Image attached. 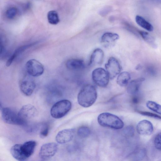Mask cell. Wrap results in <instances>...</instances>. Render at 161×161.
<instances>
[{
    "mask_svg": "<svg viewBox=\"0 0 161 161\" xmlns=\"http://www.w3.org/2000/svg\"><path fill=\"white\" fill-rule=\"evenodd\" d=\"M36 145L34 141H29L23 144H16L11 148L12 156L19 161H25L33 153Z\"/></svg>",
    "mask_w": 161,
    "mask_h": 161,
    "instance_id": "1",
    "label": "cell"
},
{
    "mask_svg": "<svg viewBox=\"0 0 161 161\" xmlns=\"http://www.w3.org/2000/svg\"><path fill=\"white\" fill-rule=\"evenodd\" d=\"M97 98V92L95 86L90 84L84 85L79 92L77 96L79 104L84 108L92 105Z\"/></svg>",
    "mask_w": 161,
    "mask_h": 161,
    "instance_id": "2",
    "label": "cell"
},
{
    "mask_svg": "<svg viewBox=\"0 0 161 161\" xmlns=\"http://www.w3.org/2000/svg\"><path fill=\"white\" fill-rule=\"evenodd\" d=\"M97 120L100 125L114 129H121L124 125L123 122L118 116L107 112L100 114Z\"/></svg>",
    "mask_w": 161,
    "mask_h": 161,
    "instance_id": "3",
    "label": "cell"
},
{
    "mask_svg": "<svg viewBox=\"0 0 161 161\" xmlns=\"http://www.w3.org/2000/svg\"><path fill=\"white\" fill-rule=\"evenodd\" d=\"M72 107L71 102L66 99L60 100L52 107L50 111L51 116L55 119L64 116L70 110Z\"/></svg>",
    "mask_w": 161,
    "mask_h": 161,
    "instance_id": "4",
    "label": "cell"
},
{
    "mask_svg": "<svg viewBox=\"0 0 161 161\" xmlns=\"http://www.w3.org/2000/svg\"><path fill=\"white\" fill-rule=\"evenodd\" d=\"M1 110L3 120L6 123L14 125H25V123L21 119L18 112L12 108H2Z\"/></svg>",
    "mask_w": 161,
    "mask_h": 161,
    "instance_id": "5",
    "label": "cell"
},
{
    "mask_svg": "<svg viewBox=\"0 0 161 161\" xmlns=\"http://www.w3.org/2000/svg\"><path fill=\"white\" fill-rule=\"evenodd\" d=\"M92 76L94 83L99 86L105 87L108 84L109 76L106 70L102 68L94 69L92 72Z\"/></svg>",
    "mask_w": 161,
    "mask_h": 161,
    "instance_id": "6",
    "label": "cell"
},
{
    "mask_svg": "<svg viewBox=\"0 0 161 161\" xmlns=\"http://www.w3.org/2000/svg\"><path fill=\"white\" fill-rule=\"evenodd\" d=\"M27 72L31 76H39L43 73L44 68L43 65L35 59H31L27 61L25 64Z\"/></svg>",
    "mask_w": 161,
    "mask_h": 161,
    "instance_id": "7",
    "label": "cell"
},
{
    "mask_svg": "<svg viewBox=\"0 0 161 161\" xmlns=\"http://www.w3.org/2000/svg\"><path fill=\"white\" fill-rule=\"evenodd\" d=\"M105 66L110 79H113L119 75L122 70V67L119 62L114 57L109 58Z\"/></svg>",
    "mask_w": 161,
    "mask_h": 161,
    "instance_id": "8",
    "label": "cell"
},
{
    "mask_svg": "<svg viewBox=\"0 0 161 161\" xmlns=\"http://www.w3.org/2000/svg\"><path fill=\"white\" fill-rule=\"evenodd\" d=\"M18 113L21 119L26 125L28 120L33 119L36 116L37 111L34 106L28 104L22 106Z\"/></svg>",
    "mask_w": 161,
    "mask_h": 161,
    "instance_id": "9",
    "label": "cell"
},
{
    "mask_svg": "<svg viewBox=\"0 0 161 161\" xmlns=\"http://www.w3.org/2000/svg\"><path fill=\"white\" fill-rule=\"evenodd\" d=\"M58 149V145L55 143H45L41 147L39 153V156L44 160L50 158L56 154Z\"/></svg>",
    "mask_w": 161,
    "mask_h": 161,
    "instance_id": "10",
    "label": "cell"
},
{
    "mask_svg": "<svg viewBox=\"0 0 161 161\" xmlns=\"http://www.w3.org/2000/svg\"><path fill=\"white\" fill-rule=\"evenodd\" d=\"M75 130L73 129H68L59 131L56 137L57 142L60 144L65 143L71 141L74 138Z\"/></svg>",
    "mask_w": 161,
    "mask_h": 161,
    "instance_id": "11",
    "label": "cell"
},
{
    "mask_svg": "<svg viewBox=\"0 0 161 161\" xmlns=\"http://www.w3.org/2000/svg\"><path fill=\"white\" fill-rule=\"evenodd\" d=\"M138 133L143 135H149L153 131V126L151 122L147 120H143L139 122L136 126Z\"/></svg>",
    "mask_w": 161,
    "mask_h": 161,
    "instance_id": "12",
    "label": "cell"
},
{
    "mask_svg": "<svg viewBox=\"0 0 161 161\" xmlns=\"http://www.w3.org/2000/svg\"><path fill=\"white\" fill-rule=\"evenodd\" d=\"M20 89L22 92L26 96H31L36 87L35 82L32 80L26 79L23 80L20 84Z\"/></svg>",
    "mask_w": 161,
    "mask_h": 161,
    "instance_id": "13",
    "label": "cell"
},
{
    "mask_svg": "<svg viewBox=\"0 0 161 161\" xmlns=\"http://www.w3.org/2000/svg\"><path fill=\"white\" fill-rule=\"evenodd\" d=\"M104 56L103 52L101 49H96L91 54L89 65H93L101 64L103 61Z\"/></svg>",
    "mask_w": 161,
    "mask_h": 161,
    "instance_id": "14",
    "label": "cell"
},
{
    "mask_svg": "<svg viewBox=\"0 0 161 161\" xmlns=\"http://www.w3.org/2000/svg\"><path fill=\"white\" fill-rule=\"evenodd\" d=\"M143 78L135 79L130 81L128 85L127 90V92L133 95L137 94L142 84L144 81Z\"/></svg>",
    "mask_w": 161,
    "mask_h": 161,
    "instance_id": "15",
    "label": "cell"
},
{
    "mask_svg": "<svg viewBox=\"0 0 161 161\" xmlns=\"http://www.w3.org/2000/svg\"><path fill=\"white\" fill-rule=\"evenodd\" d=\"M66 67L71 70H79L83 69L85 65L84 61L78 59H71L68 60L65 64Z\"/></svg>",
    "mask_w": 161,
    "mask_h": 161,
    "instance_id": "16",
    "label": "cell"
},
{
    "mask_svg": "<svg viewBox=\"0 0 161 161\" xmlns=\"http://www.w3.org/2000/svg\"><path fill=\"white\" fill-rule=\"evenodd\" d=\"M119 38V35L115 33L107 32L104 33L101 38V42L105 44H111Z\"/></svg>",
    "mask_w": 161,
    "mask_h": 161,
    "instance_id": "17",
    "label": "cell"
},
{
    "mask_svg": "<svg viewBox=\"0 0 161 161\" xmlns=\"http://www.w3.org/2000/svg\"><path fill=\"white\" fill-rule=\"evenodd\" d=\"M131 78L130 74L126 71L120 73L117 79V83L121 86H125L129 84Z\"/></svg>",
    "mask_w": 161,
    "mask_h": 161,
    "instance_id": "18",
    "label": "cell"
},
{
    "mask_svg": "<svg viewBox=\"0 0 161 161\" xmlns=\"http://www.w3.org/2000/svg\"><path fill=\"white\" fill-rule=\"evenodd\" d=\"M135 20L138 25L146 30L149 31L153 30V27L152 25L142 16L139 15H136Z\"/></svg>",
    "mask_w": 161,
    "mask_h": 161,
    "instance_id": "19",
    "label": "cell"
},
{
    "mask_svg": "<svg viewBox=\"0 0 161 161\" xmlns=\"http://www.w3.org/2000/svg\"><path fill=\"white\" fill-rule=\"evenodd\" d=\"M47 19L48 22L52 25H57L60 21L58 14L55 10H51L48 12Z\"/></svg>",
    "mask_w": 161,
    "mask_h": 161,
    "instance_id": "20",
    "label": "cell"
},
{
    "mask_svg": "<svg viewBox=\"0 0 161 161\" xmlns=\"http://www.w3.org/2000/svg\"><path fill=\"white\" fill-rule=\"evenodd\" d=\"M146 105L147 107L149 109L161 114V105L151 101H147Z\"/></svg>",
    "mask_w": 161,
    "mask_h": 161,
    "instance_id": "21",
    "label": "cell"
},
{
    "mask_svg": "<svg viewBox=\"0 0 161 161\" xmlns=\"http://www.w3.org/2000/svg\"><path fill=\"white\" fill-rule=\"evenodd\" d=\"M139 33L143 39L153 47H155L156 45L153 37L147 32L140 31Z\"/></svg>",
    "mask_w": 161,
    "mask_h": 161,
    "instance_id": "22",
    "label": "cell"
},
{
    "mask_svg": "<svg viewBox=\"0 0 161 161\" xmlns=\"http://www.w3.org/2000/svg\"><path fill=\"white\" fill-rule=\"evenodd\" d=\"M91 133L90 129L87 127L82 126L79 127L77 131L79 136L81 138L86 137L89 136Z\"/></svg>",
    "mask_w": 161,
    "mask_h": 161,
    "instance_id": "23",
    "label": "cell"
},
{
    "mask_svg": "<svg viewBox=\"0 0 161 161\" xmlns=\"http://www.w3.org/2000/svg\"><path fill=\"white\" fill-rule=\"evenodd\" d=\"M17 9L15 7H11L8 8L6 11V15L9 19L14 18L17 13Z\"/></svg>",
    "mask_w": 161,
    "mask_h": 161,
    "instance_id": "24",
    "label": "cell"
},
{
    "mask_svg": "<svg viewBox=\"0 0 161 161\" xmlns=\"http://www.w3.org/2000/svg\"><path fill=\"white\" fill-rule=\"evenodd\" d=\"M135 130L132 126H128L126 127L123 130L124 134L127 136H131L134 135Z\"/></svg>",
    "mask_w": 161,
    "mask_h": 161,
    "instance_id": "25",
    "label": "cell"
},
{
    "mask_svg": "<svg viewBox=\"0 0 161 161\" xmlns=\"http://www.w3.org/2000/svg\"><path fill=\"white\" fill-rule=\"evenodd\" d=\"M49 131V126L47 124L45 125L41 129L40 133L41 138H44L48 135Z\"/></svg>",
    "mask_w": 161,
    "mask_h": 161,
    "instance_id": "26",
    "label": "cell"
},
{
    "mask_svg": "<svg viewBox=\"0 0 161 161\" xmlns=\"http://www.w3.org/2000/svg\"><path fill=\"white\" fill-rule=\"evenodd\" d=\"M154 143L155 147L158 150L161 151V133H159L155 136Z\"/></svg>",
    "mask_w": 161,
    "mask_h": 161,
    "instance_id": "27",
    "label": "cell"
},
{
    "mask_svg": "<svg viewBox=\"0 0 161 161\" xmlns=\"http://www.w3.org/2000/svg\"><path fill=\"white\" fill-rule=\"evenodd\" d=\"M137 112L142 115L161 120V117L155 114L147 111H138Z\"/></svg>",
    "mask_w": 161,
    "mask_h": 161,
    "instance_id": "28",
    "label": "cell"
},
{
    "mask_svg": "<svg viewBox=\"0 0 161 161\" xmlns=\"http://www.w3.org/2000/svg\"><path fill=\"white\" fill-rule=\"evenodd\" d=\"M140 97L136 94L133 95L132 98V101L134 104H137L140 102Z\"/></svg>",
    "mask_w": 161,
    "mask_h": 161,
    "instance_id": "29",
    "label": "cell"
}]
</instances>
